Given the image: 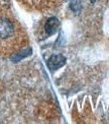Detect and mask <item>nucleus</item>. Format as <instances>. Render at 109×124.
I'll return each instance as SVG.
<instances>
[{
  "label": "nucleus",
  "mask_w": 109,
  "mask_h": 124,
  "mask_svg": "<svg viewBox=\"0 0 109 124\" xmlns=\"http://www.w3.org/2000/svg\"><path fill=\"white\" fill-rule=\"evenodd\" d=\"M28 44L25 30L10 9L0 2V56L12 57Z\"/></svg>",
  "instance_id": "f257e3e1"
},
{
  "label": "nucleus",
  "mask_w": 109,
  "mask_h": 124,
  "mask_svg": "<svg viewBox=\"0 0 109 124\" xmlns=\"http://www.w3.org/2000/svg\"><path fill=\"white\" fill-rule=\"evenodd\" d=\"M17 1L25 8L38 11L50 9L59 3V0H17Z\"/></svg>",
  "instance_id": "f03ea898"
},
{
  "label": "nucleus",
  "mask_w": 109,
  "mask_h": 124,
  "mask_svg": "<svg viewBox=\"0 0 109 124\" xmlns=\"http://www.w3.org/2000/svg\"><path fill=\"white\" fill-rule=\"evenodd\" d=\"M66 63V58L63 55H53L48 60V67L51 71H55L61 68Z\"/></svg>",
  "instance_id": "7ed1b4c3"
},
{
  "label": "nucleus",
  "mask_w": 109,
  "mask_h": 124,
  "mask_svg": "<svg viewBox=\"0 0 109 124\" xmlns=\"http://www.w3.org/2000/svg\"><path fill=\"white\" fill-rule=\"evenodd\" d=\"M60 20L56 17H51L46 20V23L45 24V32L48 36L54 35L58 29L60 28Z\"/></svg>",
  "instance_id": "20e7f679"
},
{
  "label": "nucleus",
  "mask_w": 109,
  "mask_h": 124,
  "mask_svg": "<svg viewBox=\"0 0 109 124\" xmlns=\"http://www.w3.org/2000/svg\"><path fill=\"white\" fill-rule=\"evenodd\" d=\"M80 6H81V4L79 2V0H72V2H71V8L74 10V11H78V10L80 9Z\"/></svg>",
  "instance_id": "39448f33"
},
{
  "label": "nucleus",
  "mask_w": 109,
  "mask_h": 124,
  "mask_svg": "<svg viewBox=\"0 0 109 124\" xmlns=\"http://www.w3.org/2000/svg\"><path fill=\"white\" fill-rule=\"evenodd\" d=\"M90 1H91L92 3H95V2H97V1H98V0H90Z\"/></svg>",
  "instance_id": "423d86ee"
},
{
  "label": "nucleus",
  "mask_w": 109,
  "mask_h": 124,
  "mask_svg": "<svg viewBox=\"0 0 109 124\" xmlns=\"http://www.w3.org/2000/svg\"><path fill=\"white\" fill-rule=\"evenodd\" d=\"M0 97H1V87H0Z\"/></svg>",
  "instance_id": "0eeeda50"
}]
</instances>
